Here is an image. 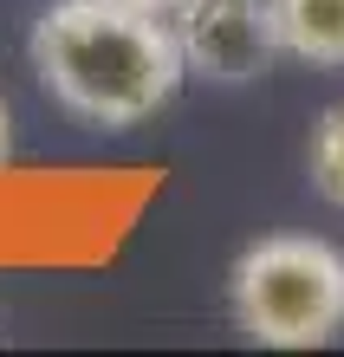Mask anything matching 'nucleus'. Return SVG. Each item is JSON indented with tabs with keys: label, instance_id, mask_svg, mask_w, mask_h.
<instances>
[{
	"label": "nucleus",
	"instance_id": "20e7f679",
	"mask_svg": "<svg viewBox=\"0 0 344 357\" xmlns=\"http://www.w3.org/2000/svg\"><path fill=\"white\" fill-rule=\"evenodd\" d=\"M279 52L299 66H344V0H267Z\"/></svg>",
	"mask_w": 344,
	"mask_h": 357
},
{
	"label": "nucleus",
	"instance_id": "7ed1b4c3",
	"mask_svg": "<svg viewBox=\"0 0 344 357\" xmlns=\"http://www.w3.org/2000/svg\"><path fill=\"white\" fill-rule=\"evenodd\" d=\"M169 26H176L182 66L221 85H247L279 59L267 0H188Z\"/></svg>",
	"mask_w": 344,
	"mask_h": 357
},
{
	"label": "nucleus",
	"instance_id": "f257e3e1",
	"mask_svg": "<svg viewBox=\"0 0 344 357\" xmlns=\"http://www.w3.org/2000/svg\"><path fill=\"white\" fill-rule=\"evenodd\" d=\"M27 52L59 111L98 130H130L156 117L188 78L176 26L130 0H52Z\"/></svg>",
	"mask_w": 344,
	"mask_h": 357
},
{
	"label": "nucleus",
	"instance_id": "0eeeda50",
	"mask_svg": "<svg viewBox=\"0 0 344 357\" xmlns=\"http://www.w3.org/2000/svg\"><path fill=\"white\" fill-rule=\"evenodd\" d=\"M13 156V117H7V104H0V162Z\"/></svg>",
	"mask_w": 344,
	"mask_h": 357
},
{
	"label": "nucleus",
	"instance_id": "423d86ee",
	"mask_svg": "<svg viewBox=\"0 0 344 357\" xmlns=\"http://www.w3.org/2000/svg\"><path fill=\"white\" fill-rule=\"evenodd\" d=\"M130 7H143V13H163V20H176L188 0H130Z\"/></svg>",
	"mask_w": 344,
	"mask_h": 357
},
{
	"label": "nucleus",
	"instance_id": "39448f33",
	"mask_svg": "<svg viewBox=\"0 0 344 357\" xmlns=\"http://www.w3.org/2000/svg\"><path fill=\"white\" fill-rule=\"evenodd\" d=\"M312 188L331 208H344V104H331L312 130Z\"/></svg>",
	"mask_w": 344,
	"mask_h": 357
},
{
	"label": "nucleus",
	"instance_id": "f03ea898",
	"mask_svg": "<svg viewBox=\"0 0 344 357\" xmlns=\"http://www.w3.org/2000/svg\"><path fill=\"white\" fill-rule=\"evenodd\" d=\"M234 325L253 344L312 351L344 331V254L312 234H267L234 260Z\"/></svg>",
	"mask_w": 344,
	"mask_h": 357
}]
</instances>
